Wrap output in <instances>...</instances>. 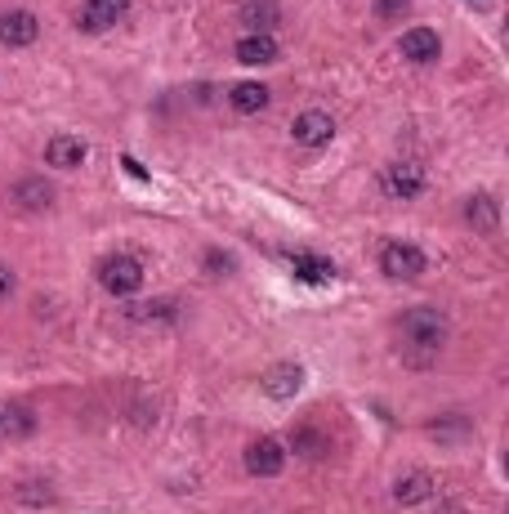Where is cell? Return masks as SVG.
<instances>
[{
	"instance_id": "18",
	"label": "cell",
	"mask_w": 509,
	"mask_h": 514,
	"mask_svg": "<svg viewBox=\"0 0 509 514\" xmlns=\"http://www.w3.org/2000/svg\"><path fill=\"white\" fill-rule=\"evenodd\" d=\"M291 447H295L300 456H309V461H318V456L331 452V439H326L322 430H313V425H300V430L291 434Z\"/></svg>"
},
{
	"instance_id": "26",
	"label": "cell",
	"mask_w": 509,
	"mask_h": 514,
	"mask_svg": "<svg viewBox=\"0 0 509 514\" xmlns=\"http://www.w3.org/2000/svg\"><path fill=\"white\" fill-rule=\"evenodd\" d=\"M438 514H465V506H456V501H447V506H438Z\"/></svg>"
},
{
	"instance_id": "5",
	"label": "cell",
	"mask_w": 509,
	"mask_h": 514,
	"mask_svg": "<svg viewBox=\"0 0 509 514\" xmlns=\"http://www.w3.org/2000/svg\"><path fill=\"white\" fill-rule=\"evenodd\" d=\"M126 14H130V0H85L81 14H76V27L81 32H108Z\"/></svg>"
},
{
	"instance_id": "9",
	"label": "cell",
	"mask_w": 509,
	"mask_h": 514,
	"mask_svg": "<svg viewBox=\"0 0 509 514\" xmlns=\"http://www.w3.org/2000/svg\"><path fill=\"white\" fill-rule=\"evenodd\" d=\"M300 385H304V371L295 367V363H277V367H268V371H264V380H259V389H264L268 398H277V403L295 398V394H300Z\"/></svg>"
},
{
	"instance_id": "2",
	"label": "cell",
	"mask_w": 509,
	"mask_h": 514,
	"mask_svg": "<svg viewBox=\"0 0 509 514\" xmlns=\"http://www.w3.org/2000/svg\"><path fill=\"white\" fill-rule=\"evenodd\" d=\"M380 273H384V278H393V282L420 278V273H425V251H420V246H411V242H389L380 251Z\"/></svg>"
},
{
	"instance_id": "17",
	"label": "cell",
	"mask_w": 509,
	"mask_h": 514,
	"mask_svg": "<svg viewBox=\"0 0 509 514\" xmlns=\"http://www.w3.org/2000/svg\"><path fill=\"white\" fill-rule=\"evenodd\" d=\"M291 273H295L300 282H309V287H322V282L335 278V264L322 260V255H295V260H291Z\"/></svg>"
},
{
	"instance_id": "3",
	"label": "cell",
	"mask_w": 509,
	"mask_h": 514,
	"mask_svg": "<svg viewBox=\"0 0 509 514\" xmlns=\"http://www.w3.org/2000/svg\"><path fill=\"white\" fill-rule=\"evenodd\" d=\"M99 282H103V291H112V295H134L143 287V264L134 260V255H108V260L99 264Z\"/></svg>"
},
{
	"instance_id": "4",
	"label": "cell",
	"mask_w": 509,
	"mask_h": 514,
	"mask_svg": "<svg viewBox=\"0 0 509 514\" xmlns=\"http://www.w3.org/2000/svg\"><path fill=\"white\" fill-rule=\"evenodd\" d=\"M384 193L393 197V202H411V197L425 193V170L416 166V161H398V166L384 170Z\"/></svg>"
},
{
	"instance_id": "23",
	"label": "cell",
	"mask_w": 509,
	"mask_h": 514,
	"mask_svg": "<svg viewBox=\"0 0 509 514\" xmlns=\"http://www.w3.org/2000/svg\"><path fill=\"white\" fill-rule=\"evenodd\" d=\"M206 264H210V269H233V260H228V255H219V251H210Z\"/></svg>"
},
{
	"instance_id": "7",
	"label": "cell",
	"mask_w": 509,
	"mask_h": 514,
	"mask_svg": "<svg viewBox=\"0 0 509 514\" xmlns=\"http://www.w3.org/2000/svg\"><path fill=\"white\" fill-rule=\"evenodd\" d=\"M36 36H41V23H36L32 9H9V14H0V45L23 50V45H32Z\"/></svg>"
},
{
	"instance_id": "13",
	"label": "cell",
	"mask_w": 509,
	"mask_h": 514,
	"mask_svg": "<svg viewBox=\"0 0 509 514\" xmlns=\"http://www.w3.org/2000/svg\"><path fill=\"white\" fill-rule=\"evenodd\" d=\"M237 63L268 68V63H277V41L273 36H242V41H237Z\"/></svg>"
},
{
	"instance_id": "14",
	"label": "cell",
	"mask_w": 509,
	"mask_h": 514,
	"mask_svg": "<svg viewBox=\"0 0 509 514\" xmlns=\"http://www.w3.org/2000/svg\"><path fill=\"white\" fill-rule=\"evenodd\" d=\"M434 497V479H429L425 470H416V474H407V479H398L393 483V501H398V506H420V501H429Z\"/></svg>"
},
{
	"instance_id": "16",
	"label": "cell",
	"mask_w": 509,
	"mask_h": 514,
	"mask_svg": "<svg viewBox=\"0 0 509 514\" xmlns=\"http://www.w3.org/2000/svg\"><path fill=\"white\" fill-rule=\"evenodd\" d=\"M228 103H233V112H242V117H255V112H264V108H268V85H259V81L233 85Z\"/></svg>"
},
{
	"instance_id": "1",
	"label": "cell",
	"mask_w": 509,
	"mask_h": 514,
	"mask_svg": "<svg viewBox=\"0 0 509 514\" xmlns=\"http://www.w3.org/2000/svg\"><path fill=\"white\" fill-rule=\"evenodd\" d=\"M398 336L407 340L411 349H425V354H438V349L447 345V318L438 309H429V304H416V309H407L398 318Z\"/></svg>"
},
{
	"instance_id": "21",
	"label": "cell",
	"mask_w": 509,
	"mask_h": 514,
	"mask_svg": "<svg viewBox=\"0 0 509 514\" xmlns=\"http://www.w3.org/2000/svg\"><path fill=\"white\" fill-rule=\"evenodd\" d=\"M130 318H170V304L166 300H152V304H130Z\"/></svg>"
},
{
	"instance_id": "24",
	"label": "cell",
	"mask_w": 509,
	"mask_h": 514,
	"mask_svg": "<svg viewBox=\"0 0 509 514\" xmlns=\"http://www.w3.org/2000/svg\"><path fill=\"white\" fill-rule=\"evenodd\" d=\"M9 291H14V273H9V269H0V300H5Z\"/></svg>"
},
{
	"instance_id": "12",
	"label": "cell",
	"mask_w": 509,
	"mask_h": 514,
	"mask_svg": "<svg viewBox=\"0 0 509 514\" xmlns=\"http://www.w3.org/2000/svg\"><path fill=\"white\" fill-rule=\"evenodd\" d=\"M85 157H90V148H85L76 135H54L50 144H45V161H50V166H59V170L85 166Z\"/></svg>"
},
{
	"instance_id": "8",
	"label": "cell",
	"mask_w": 509,
	"mask_h": 514,
	"mask_svg": "<svg viewBox=\"0 0 509 514\" xmlns=\"http://www.w3.org/2000/svg\"><path fill=\"white\" fill-rule=\"evenodd\" d=\"M291 135H295V144L300 148H322V144H331V135H335V121L326 117V112H300L295 117V126H291Z\"/></svg>"
},
{
	"instance_id": "25",
	"label": "cell",
	"mask_w": 509,
	"mask_h": 514,
	"mask_svg": "<svg viewBox=\"0 0 509 514\" xmlns=\"http://www.w3.org/2000/svg\"><path fill=\"white\" fill-rule=\"evenodd\" d=\"M121 166H126L134 179H148V170H143V166H139V161H134V157H126V161H121Z\"/></svg>"
},
{
	"instance_id": "19",
	"label": "cell",
	"mask_w": 509,
	"mask_h": 514,
	"mask_svg": "<svg viewBox=\"0 0 509 514\" xmlns=\"http://www.w3.org/2000/svg\"><path fill=\"white\" fill-rule=\"evenodd\" d=\"M32 430H36V416L27 412V407H9V412H0V434H5V439H27Z\"/></svg>"
},
{
	"instance_id": "6",
	"label": "cell",
	"mask_w": 509,
	"mask_h": 514,
	"mask_svg": "<svg viewBox=\"0 0 509 514\" xmlns=\"http://www.w3.org/2000/svg\"><path fill=\"white\" fill-rule=\"evenodd\" d=\"M246 470H251L255 479H277V474L286 470V447L277 439H255L246 447Z\"/></svg>"
},
{
	"instance_id": "22",
	"label": "cell",
	"mask_w": 509,
	"mask_h": 514,
	"mask_svg": "<svg viewBox=\"0 0 509 514\" xmlns=\"http://www.w3.org/2000/svg\"><path fill=\"white\" fill-rule=\"evenodd\" d=\"M411 9V0H376V14L384 18V23H393V18H402Z\"/></svg>"
},
{
	"instance_id": "15",
	"label": "cell",
	"mask_w": 509,
	"mask_h": 514,
	"mask_svg": "<svg viewBox=\"0 0 509 514\" xmlns=\"http://www.w3.org/2000/svg\"><path fill=\"white\" fill-rule=\"evenodd\" d=\"M465 220L474 224L478 233H496V228H501V202H496V197H487V193L469 197V206H465Z\"/></svg>"
},
{
	"instance_id": "10",
	"label": "cell",
	"mask_w": 509,
	"mask_h": 514,
	"mask_svg": "<svg viewBox=\"0 0 509 514\" xmlns=\"http://www.w3.org/2000/svg\"><path fill=\"white\" fill-rule=\"evenodd\" d=\"M398 50H402V59H411V63H434L438 54H443V41H438V32H429V27H407Z\"/></svg>"
},
{
	"instance_id": "20",
	"label": "cell",
	"mask_w": 509,
	"mask_h": 514,
	"mask_svg": "<svg viewBox=\"0 0 509 514\" xmlns=\"http://www.w3.org/2000/svg\"><path fill=\"white\" fill-rule=\"evenodd\" d=\"M54 188L45 184V179H23V184L14 188V202H23L27 211H41V206H50Z\"/></svg>"
},
{
	"instance_id": "11",
	"label": "cell",
	"mask_w": 509,
	"mask_h": 514,
	"mask_svg": "<svg viewBox=\"0 0 509 514\" xmlns=\"http://www.w3.org/2000/svg\"><path fill=\"white\" fill-rule=\"evenodd\" d=\"M237 18L246 23V36H273V27L282 23V9L273 0H242Z\"/></svg>"
}]
</instances>
